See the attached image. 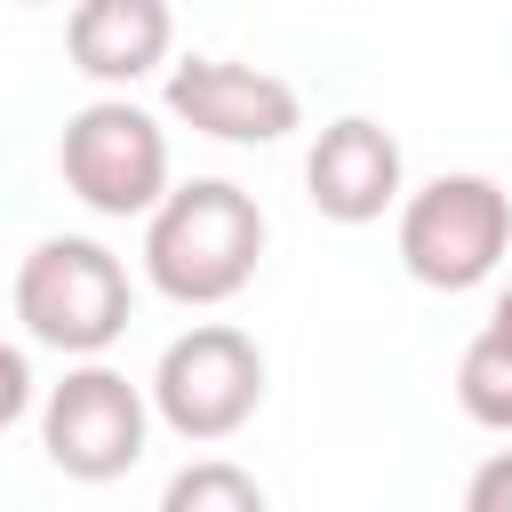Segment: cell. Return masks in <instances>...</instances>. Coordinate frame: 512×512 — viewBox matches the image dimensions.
Returning <instances> with one entry per match:
<instances>
[{"label": "cell", "mask_w": 512, "mask_h": 512, "mask_svg": "<svg viewBox=\"0 0 512 512\" xmlns=\"http://www.w3.org/2000/svg\"><path fill=\"white\" fill-rule=\"evenodd\" d=\"M256 264H264V208L232 176L168 184L144 208V280L168 304L216 312V304H232L256 280Z\"/></svg>", "instance_id": "obj_1"}, {"label": "cell", "mask_w": 512, "mask_h": 512, "mask_svg": "<svg viewBox=\"0 0 512 512\" xmlns=\"http://www.w3.org/2000/svg\"><path fill=\"white\" fill-rule=\"evenodd\" d=\"M16 320L40 352H64V360H88V352H112L136 320V280L128 264L88 240V232H48L24 264H16Z\"/></svg>", "instance_id": "obj_2"}, {"label": "cell", "mask_w": 512, "mask_h": 512, "mask_svg": "<svg viewBox=\"0 0 512 512\" xmlns=\"http://www.w3.org/2000/svg\"><path fill=\"white\" fill-rule=\"evenodd\" d=\"M512 248V192L480 168H448L416 192H400V264L416 288L464 296L480 288Z\"/></svg>", "instance_id": "obj_3"}, {"label": "cell", "mask_w": 512, "mask_h": 512, "mask_svg": "<svg viewBox=\"0 0 512 512\" xmlns=\"http://www.w3.org/2000/svg\"><path fill=\"white\" fill-rule=\"evenodd\" d=\"M56 168H64V192H72L88 216H112V224L144 216V208L176 184V168H168V128H160L128 88H104V96H88V104L64 120Z\"/></svg>", "instance_id": "obj_4"}, {"label": "cell", "mask_w": 512, "mask_h": 512, "mask_svg": "<svg viewBox=\"0 0 512 512\" xmlns=\"http://www.w3.org/2000/svg\"><path fill=\"white\" fill-rule=\"evenodd\" d=\"M144 392H152V416L176 440L216 448V440H232V432L256 424V408H264V352L232 320H192L152 360V384Z\"/></svg>", "instance_id": "obj_5"}, {"label": "cell", "mask_w": 512, "mask_h": 512, "mask_svg": "<svg viewBox=\"0 0 512 512\" xmlns=\"http://www.w3.org/2000/svg\"><path fill=\"white\" fill-rule=\"evenodd\" d=\"M144 440H152V392L128 384L104 352L72 360L64 384H48V400H40V456L80 488H104V480L136 472Z\"/></svg>", "instance_id": "obj_6"}, {"label": "cell", "mask_w": 512, "mask_h": 512, "mask_svg": "<svg viewBox=\"0 0 512 512\" xmlns=\"http://www.w3.org/2000/svg\"><path fill=\"white\" fill-rule=\"evenodd\" d=\"M168 120H184L192 136L216 144H280L304 128V96L240 56H184L168 64Z\"/></svg>", "instance_id": "obj_7"}, {"label": "cell", "mask_w": 512, "mask_h": 512, "mask_svg": "<svg viewBox=\"0 0 512 512\" xmlns=\"http://www.w3.org/2000/svg\"><path fill=\"white\" fill-rule=\"evenodd\" d=\"M408 192V160H400V136L368 112H344L312 136L304 152V200L328 216V224H376L384 208H400Z\"/></svg>", "instance_id": "obj_8"}, {"label": "cell", "mask_w": 512, "mask_h": 512, "mask_svg": "<svg viewBox=\"0 0 512 512\" xmlns=\"http://www.w3.org/2000/svg\"><path fill=\"white\" fill-rule=\"evenodd\" d=\"M176 48V8L168 0H72L64 16V56L96 88H136L160 72Z\"/></svg>", "instance_id": "obj_9"}, {"label": "cell", "mask_w": 512, "mask_h": 512, "mask_svg": "<svg viewBox=\"0 0 512 512\" xmlns=\"http://www.w3.org/2000/svg\"><path fill=\"white\" fill-rule=\"evenodd\" d=\"M456 408L480 424V432H512V336L504 328H480L456 360Z\"/></svg>", "instance_id": "obj_10"}, {"label": "cell", "mask_w": 512, "mask_h": 512, "mask_svg": "<svg viewBox=\"0 0 512 512\" xmlns=\"http://www.w3.org/2000/svg\"><path fill=\"white\" fill-rule=\"evenodd\" d=\"M160 512H264V480L224 456H200L160 488Z\"/></svg>", "instance_id": "obj_11"}, {"label": "cell", "mask_w": 512, "mask_h": 512, "mask_svg": "<svg viewBox=\"0 0 512 512\" xmlns=\"http://www.w3.org/2000/svg\"><path fill=\"white\" fill-rule=\"evenodd\" d=\"M464 504H472V512H512V448H496V456L464 480Z\"/></svg>", "instance_id": "obj_12"}, {"label": "cell", "mask_w": 512, "mask_h": 512, "mask_svg": "<svg viewBox=\"0 0 512 512\" xmlns=\"http://www.w3.org/2000/svg\"><path fill=\"white\" fill-rule=\"evenodd\" d=\"M24 408H32V360H24L16 344H0V432H8Z\"/></svg>", "instance_id": "obj_13"}, {"label": "cell", "mask_w": 512, "mask_h": 512, "mask_svg": "<svg viewBox=\"0 0 512 512\" xmlns=\"http://www.w3.org/2000/svg\"><path fill=\"white\" fill-rule=\"evenodd\" d=\"M488 328H504V336H512V280L496 288V312H488Z\"/></svg>", "instance_id": "obj_14"}, {"label": "cell", "mask_w": 512, "mask_h": 512, "mask_svg": "<svg viewBox=\"0 0 512 512\" xmlns=\"http://www.w3.org/2000/svg\"><path fill=\"white\" fill-rule=\"evenodd\" d=\"M24 8H56V0H24Z\"/></svg>", "instance_id": "obj_15"}]
</instances>
